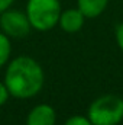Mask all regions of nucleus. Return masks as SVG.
<instances>
[{"label":"nucleus","instance_id":"1","mask_svg":"<svg viewBox=\"0 0 123 125\" xmlns=\"http://www.w3.org/2000/svg\"><path fill=\"white\" fill-rule=\"evenodd\" d=\"M45 74L41 64L28 55H20L9 62L4 74V84L12 97L31 99L41 92Z\"/></svg>","mask_w":123,"mask_h":125},{"label":"nucleus","instance_id":"2","mask_svg":"<svg viewBox=\"0 0 123 125\" xmlns=\"http://www.w3.org/2000/svg\"><path fill=\"white\" fill-rule=\"evenodd\" d=\"M26 16L33 29L39 32L51 31L60 22L61 3L60 0H29Z\"/></svg>","mask_w":123,"mask_h":125},{"label":"nucleus","instance_id":"3","mask_svg":"<svg viewBox=\"0 0 123 125\" xmlns=\"http://www.w3.org/2000/svg\"><path fill=\"white\" fill-rule=\"evenodd\" d=\"M93 125H117L123 121V99L116 94H103L93 100L87 114Z\"/></svg>","mask_w":123,"mask_h":125},{"label":"nucleus","instance_id":"4","mask_svg":"<svg viewBox=\"0 0 123 125\" xmlns=\"http://www.w3.org/2000/svg\"><path fill=\"white\" fill-rule=\"evenodd\" d=\"M0 28L9 38H23L32 29L26 13L16 9H6L0 13Z\"/></svg>","mask_w":123,"mask_h":125},{"label":"nucleus","instance_id":"5","mask_svg":"<svg viewBox=\"0 0 123 125\" xmlns=\"http://www.w3.org/2000/svg\"><path fill=\"white\" fill-rule=\"evenodd\" d=\"M57 114L51 105L39 103L28 114L26 125H55Z\"/></svg>","mask_w":123,"mask_h":125},{"label":"nucleus","instance_id":"6","mask_svg":"<svg viewBox=\"0 0 123 125\" xmlns=\"http://www.w3.org/2000/svg\"><path fill=\"white\" fill-rule=\"evenodd\" d=\"M84 21H86V16L77 7V9H67V10L61 12L58 23H60V26L64 32L75 33V32L81 31V28L84 25Z\"/></svg>","mask_w":123,"mask_h":125},{"label":"nucleus","instance_id":"7","mask_svg":"<svg viewBox=\"0 0 123 125\" xmlns=\"http://www.w3.org/2000/svg\"><path fill=\"white\" fill-rule=\"evenodd\" d=\"M109 0H77V7L86 16V19L98 18L107 7Z\"/></svg>","mask_w":123,"mask_h":125},{"label":"nucleus","instance_id":"8","mask_svg":"<svg viewBox=\"0 0 123 125\" xmlns=\"http://www.w3.org/2000/svg\"><path fill=\"white\" fill-rule=\"evenodd\" d=\"M10 54H12V42H10V38L6 33L0 32V67H3L6 62H9Z\"/></svg>","mask_w":123,"mask_h":125},{"label":"nucleus","instance_id":"9","mask_svg":"<svg viewBox=\"0 0 123 125\" xmlns=\"http://www.w3.org/2000/svg\"><path fill=\"white\" fill-rule=\"evenodd\" d=\"M64 125H93L91 121L88 119V116H83V115H74L70 116Z\"/></svg>","mask_w":123,"mask_h":125},{"label":"nucleus","instance_id":"10","mask_svg":"<svg viewBox=\"0 0 123 125\" xmlns=\"http://www.w3.org/2000/svg\"><path fill=\"white\" fill-rule=\"evenodd\" d=\"M114 35H116V44H117V47L120 48V51L123 52V22L117 25Z\"/></svg>","mask_w":123,"mask_h":125},{"label":"nucleus","instance_id":"11","mask_svg":"<svg viewBox=\"0 0 123 125\" xmlns=\"http://www.w3.org/2000/svg\"><path fill=\"white\" fill-rule=\"evenodd\" d=\"M9 90H7V87H6V84H4V82H0V106H3L6 102H7V99H9Z\"/></svg>","mask_w":123,"mask_h":125},{"label":"nucleus","instance_id":"12","mask_svg":"<svg viewBox=\"0 0 123 125\" xmlns=\"http://www.w3.org/2000/svg\"><path fill=\"white\" fill-rule=\"evenodd\" d=\"M13 1H15V0H0V13L4 12L6 9H9Z\"/></svg>","mask_w":123,"mask_h":125}]
</instances>
